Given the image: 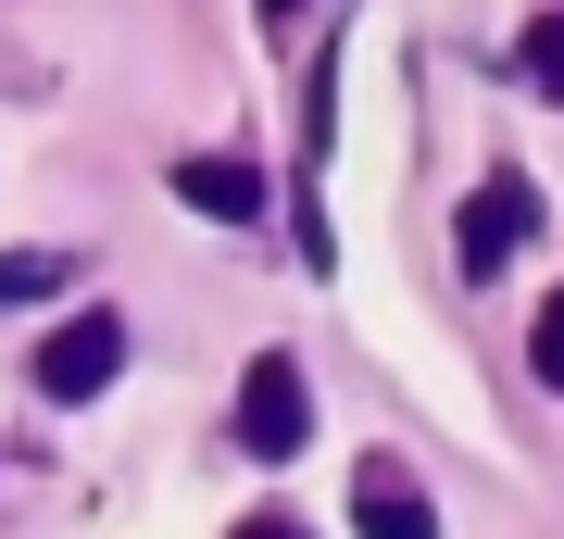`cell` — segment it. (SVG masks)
Masks as SVG:
<instances>
[{
	"instance_id": "obj_1",
	"label": "cell",
	"mask_w": 564,
	"mask_h": 539,
	"mask_svg": "<svg viewBox=\"0 0 564 539\" xmlns=\"http://www.w3.org/2000/svg\"><path fill=\"white\" fill-rule=\"evenodd\" d=\"M527 239H540V188H527L514 163H502V176H489L477 201H464V226H452V251H464V277L489 289V277H502V263H514Z\"/></svg>"
},
{
	"instance_id": "obj_2",
	"label": "cell",
	"mask_w": 564,
	"mask_h": 539,
	"mask_svg": "<svg viewBox=\"0 0 564 539\" xmlns=\"http://www.w3.org/2000/svg\"><path fill=\"white\" fill-rule=\"evenodd\" d=\"M239 440H251L263 464H289V452L314 440V389H302L289 352H251V377H239Z\"/></svg>"
},
{
	"instance_id": "obj_3",
	"label": "cell",
	"mask_w": 564,
	"mask_h": 539,
	"mask_svg": "<svg viewBox=\"0 0 564 539\" xmlns=\"http://www.w3.org/2000/svg\"><path fill=\"white\" fill-rule=\"evenodd\" d=\"M113 364H126V314H101V301H88L76 326H51V339H39V364H25V377H39L51 401H101Z\"/></svg>"
},
{
	"instance_id": "obj_4",
	"label": "cell",
	"mask_w": 564,
	"mask_h": 539,
	"mask_svg": "<svg viewBox=\"0 0 564 539\" xmlns=\"http://www.w3.org/2000/svg\"><path fill=\"white\" fill-rule=\"evenodd\" d=\"M351 527L364 539H440V502H426L402 464H364V477H351Z\"/></svg>"
},
{
	"instance_id": "obj_5",
	"label": "cell",
	"mask_w": 564,
	"mask_h": 539,
	"mask_svg": "<svg viewBox=\"0 0 564 539\" xmlns=\"http://www.w3.org/2000/svg\"><path fill=\"white\" fill-rule=\"evenodd\" d=\"M176 201H188V214H214V226H251L276 188H263L239 151H188V163H176Z\"/></svg>"
},
{
	"instance_id": "obj_6",
	"label": "cell",
	"mask_w": 564,
	"mask_h": 539,
	"mask_svg": "<svg viewBox=\"0 0 564 539\" xmlns=\"http://www.w3.org/2000/svg\"><path fill=\"white\" fill-rule=\"evenodd\" d=\"M514 76L540 88V100H564V0H552L540 25H527V51H514Z\"/></svg>"
},
{
	"instance_id": "obj_7",
	"label": "cell",
	"mask_w": 564,
	"mask_h": 539,
	"mask_svg": "<svg viewBox=\"0 0 564 539\" xmlns=\"http://www.w3.org/2000/svg\"><path fill=\"white\" fill-rule=\"evenodd\" d=\"M63 277H76L63 251H0V301H51Z\"/></svg>"
},
{
	"instance_id": "obj_8",
	"label": "cell",
	"mask_w": 564,
	"mask_h": 539,
	"mask_svg": "<svg viewBox=\"0 0 564 539\" xmlns=\"http://www.w3.org/2000/svg\"><path fill=\"white\" fill-rule=\"evenodd\" d=\"M527 364H540V377H552V389H564V289H552V301H540V326H527Z\"/></svg>"
},
{
	"instance_id": "obj_9",
	"label": "cell",
	"mask_w": 564,
	"mask_h": 539,
	"mask_svg": "<svg viewBox=\"0 0 564 539\" xmlns=\"http://www.w3.org/2000/svg\"><path fill=\"white\" fill-rule=\"evenodd\" d=\"M226 539H302V527H289V515H239V527H226Z\"/></svg>"
},
{
	"instance_id": "obj_10",
	"label": "cell",
	"mask_w": 564,
	"mask_h": 539,
	"mask_svg": "<svg viewBox=\"0 0 564 539\" xmlns=\"http://www.w3.org/2000/svg\"><path fill=\"white\" fill-rule=\"evenodd\" d=\"M263 13H289V0H263Z\"/></svg>"
}]
</instances>
